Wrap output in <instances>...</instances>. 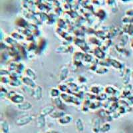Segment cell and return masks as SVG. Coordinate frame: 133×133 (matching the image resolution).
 Returning <instances> with one entry per match:
<instances>
[{
  "mask_svg": "<svg viewBox=\"0 0 133 133\" xmlns=\"http://www.w3.org/2000/svg\"><path fill=\"white\" fill-rule=\"evenodd\" d=\"M19 107L21 109H29L31 107V105L29 104V103H25V104H21L19 105Z\"/></svg>",
  "mask_w": 133,
  "mask_h": 133,
  "instance_id": "cell-1",
  "label": "cell"
}]
</instances>
